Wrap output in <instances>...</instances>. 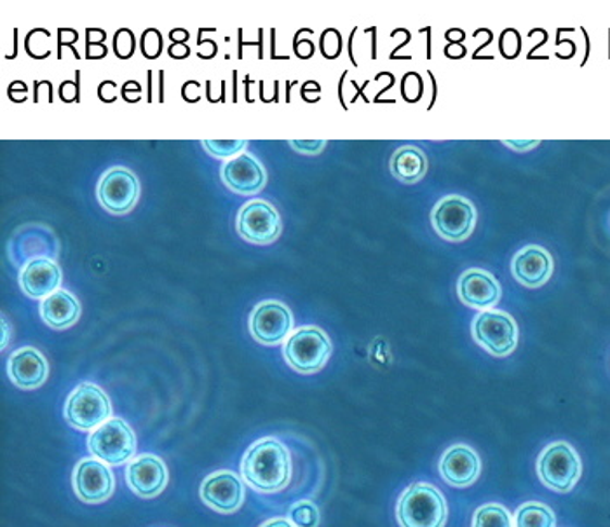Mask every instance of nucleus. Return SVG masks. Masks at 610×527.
<instances>
[{"label": "nucleus", "mask_w": 610, "mask_h": 527, "mask_svg": "<svg viewBox=\"0 0 610 527\" xmlns=\"http://www.w3.org/2000/svg\"><path fill=\"white\" fill-rule=\"evenodd\" d=\"M243 477L257 491H281L292 477L290 453L279 440H260L244 456Z\"/></svg>", "instance_id": "1"}, {"label": "nucleus", "mask_w": 610, "mask_h": 527, "mask_svg": "<svg viewBox=\"0 0 610 527\" xmlns=\"http://www.w3.org/2000/svg\"><path fill=\"white\" fill-rule=\"evenodd\" d=\"M261 527H295L290 520H284V518H276V520H269V523L264 524Z\"/></svg>", "instance_id": "31"}, {"label": "nucleus", "mask_w": 610, "mask_h": 527, "mask_svg": "<svg viewBox=\"0 0 610 527\" xmlns=\"http://www.w3.org/2000/svg\"><path fill=\"white\" fill-rule=\"evenodd\" d=\"M89 449L109 465H122L136 451V437L122 419H109L89 437Z\"/></svg>", "instance_id": "7"}, {"label": "nucleus", "mask_w": 610, "mask_h": 527, "mask_svg": "<svg viewBox=\"0 0 610 527\" xmlns=\"http://www.w3.org/2000/svg\"><path fill=\"white\" fill-rule=\"evenodd\" d=\"M505 146L511 147V149L514 150H523V152H525V150H530L534 149V147L539 146V142H504Z\"/></svg>", "instance_id": "29"}, {"label": "nucleus", "mask_w": 610, "mask_h": 527, "mask_svg": "<svg viewBox=\"0 0 610 527\" xmlns=\"http://www.w3.org/2000/svg\"><path fill=\"white\" fill-rule=\"evenodd\" d=\"M122 37H124V30H118V34L113 36V53H115V57L121 58V60H127V58L133 57V53H135V34L127 40L122 39Z\"/></svg>", "instance_id": "27"}, {"label": "nucleus", "mask_w": 610, "mask_h": 527, "mask_svg": "<svg viewBox=\"0 0 610 527\" xmlns=\"http://www.w3.org/2000/svg\"><path fill=\"white\" fill-rule=\"evenodd\" d=\"M292 327V312L279 303L258 304L249 321L253 338L266 346H276L284 341Z\"/></svg>", "instance_id": "11"}, {"label": "nucleus", "mask_w": 610, "mask_h": 527, "mask_svg": "<svg viewBox=\"0 0 610 527\" xmlns=\"http://www.w3.org/2000/svg\"><path fill=\"white\" fill-rule=\"evenodd\" d=\"M290 518L295 527H318V506L314 505L313 501H301L290 510Z\"/></svg>", "instance_id": "25"}, {"label": "nucleus", "mask_w": 610, "mask_h": 527, "mask_svg": "<svg viewBox=\"0 0 610 527\" xmlns=\"http://www.w3.org/2000/svg\"><path fill=\"white\" fill-rule=\"evenodd\" d=\"M23 292L32 299L57 292L61 283V271L57 262L49 259H34L23 268L20 277Z\"/></svg>", "instance_id": "20"}, {"label": "nucleus", "mask_w": 610, "mask_h": 527, "mask_svg": "<svg viewBox=\"0 0 610 527\" xmlns=\"http://www.w3.org/2000/svg\"><path fill=\"white\" fill-rule=\"evenodd\" d=\"M112 407L109 396L89 382L78 384L65 405V419L70 427L91 431L109 421Z\"/></svg>", "instance_id": "4"}, {"label": "nucleus", "mask_w": 610, "mask_h": 527, "mask_svg": "<svg viewBox=\"0 0 610 527\" xmlns=\"http://www.w3.org/2000/svg\"><path fill=\"white\" fill-rule=\"evenodd\" d=\"M473 527H513V518L504 506L492 503L476 510Z\"/></svg>", "instance_id": "24"}, {"label": "nucleus", "mask_w": 610, "mask_h": 527, "mask_svg": "<svg viewBox=\"0 0 610 527\" xmlns=\"http://www.w3.org/2000/svg\"><path fill=\"white\" fill-rule=\"evenodd\" d=\"M473 338L490 355H510L518 346V326L508 312L488 309L473 321Z\"/></svg>", "instance_id": "6"}, {"label": "nucleus", "mask_w": 610, "mask_h": 527, "mask_svg": "<svg viewBox=\"0 0 610 527\" xmlns=\"http://www.w3.org/2000/svg\"><path fill=\"white\" fill-rule=\"evenodd\" d=\"M288 144H290V147L295 149L296 152L307 156L319 155V152L327 147V142L325 140H290Z\"/></svg>", "instance_id": "28"}, {"label": "nucleus", "mask_w": 610, "mask_h": 527, "mask_svg": "<svg viewBox=\"0 0 610 527\" xmlns=\"http://www.w3.org/2000/svg\"><path fill=\"white\" fill-rule=\"evenodd\" d=\"M389 168H391L392 175L403 184H417L426 175L427 158L418 147H401L392 155Z\"/></svg>", "instance_id": "22"}, {"label": "nucleus", "mask_w": 610, "mask_h": 527, "mask_svg": "<svg viewBox=\"0 0 610 527\" xmlns=\"http://www.w3.org/2000/svg\"><path fill=\"white\" fill-rule=\"evenodd\" d=\"M126 479L131 491L139 498H156L164 491L168 470L159 457L145 454L130 463Z\"/></svg>", "instance_id": "14"}, {"label": "nucleus", "mask_w": 610, "mask_h": 527, "mask_svg": "<svg viewBox=\"0 0 610 527\" xmlns=\"http://www.w3.org/2000/svg\"><path fill=\"white\" fill-rule=\"evenodd\" d=\"M48 361L34 347H23L9 356L8 373L20 390H37L48 378Z\"/></svg>", "instance_id": "17"}, {"label": "nucleus", "mask_w": 610, "mask_h": 527, "mask_svg": "<svg viewBox=\"0 0 610 527\" xmlns=\"http://www.w3.org/2000/svg\"><path fill=\"white\" fill-rule=\"evenodd\" d=\"M180 46L179 45H173L171 46L170 49H168V53H170L171 58H180ZM183 53H182V58H187L188 54H191V49L187 48V46L183 45Z\"/></svg>", "instance_id": "30"}, {"label": "nucleus", "mask_w": 610, "mask_h": 527, "mask_svg": "<svg viewBox=\"0 0 610 527\" xmlns=\"http://www.w3.org/2000/svg\"><path fill=\"white\" fill-rule=\"evenodd\" d=\"M553 512L540 503H525L516 512V527H554Z\"/></svg>", "instance_id": "23"}, {"label": "nucleus", "mask_w": 610, "mask_h": 527, "mask_svg": "<svg viewBox=\"0 0 610 527\" xmlns=\"http://www.w3.org/2000/svg\"><path fill=\"white\" fill-rule=\"evenodd\" d=\"M139 196V184L135 173L126 168H112L101 176L98 199L101 207L113 216H122L135 208Z\"/></svg>", "instance_id": "9"}, {"label": "nucleus", "mask_w": 610, "mask_h": 527, "mask_svg": "<svg viewBox=\"0 0 610 527\" xmlns=\"http://www.w3.org/2000/svg\"><path fill=\"white\" fill-rule=\"evenodd\" d=\"M479 470L478 454L467 445H453L441 457V477L452 488H469L478 479Z\"/></svg>", "instance_id": "16"}, {"label": "nucleus", "mask_w": 610, "mask_h": 527, "mask_svg": "<svg viewBox=\"0 0 610 527\" xmlns=\"http://www.w3.org/2000/svg\"><path fill=\"white\" fill-rule=\"evenodd\" d=\"M331 355L330 339L316 327H305L290 335L284 344L288 365L301 373H314L322 369Z\"/></svg>", "instance_id": "3"}, {"label": "nucleus", "mask_w": 610, "mask_h": 527, "mask_svg": "<svg viewBox=\"0 0 610 527\" xmlns=\"http://www.w3.org/2000/svg\"><path fill=\"white\" fill-rule=\"evenodd\" d=\"M200 498L220 514H232L243 503V482L232 471H218L203 482Z\"/></svg>", "instance_id": "13"}, {"label": "nucleus", "mask_w": 610, "mask_h": 527, "mask_svg": "<svg viewBox=\"0 0 610 527\" xmlns=\"http://www.w3.org/2000/svg\"><path fill=\"white\" fill-rule=\"evenodd\" d=\"M462 303L475 309H490L501 301V285L484 269H469L462 274L457 285Z\"/></svg>", "instance_id": "15"}, {"label": "nucleus", "mask_w": 610, "mask_h": 527, "mask_svg": "<svg viewBox=\"0 0 610 527\" xmlns=\"http://www.w3.org/2000/svg\"><path fill=\"white\" fill-rule=\"evenodd\" d=\"M40 315L52 329H66L81 317V304L70 292H54L40 304Z\"/></svg>", "instance_id": "21"}, {"label": "nucleus", "mask_w": 610, "mask_h": 527, "mask_svg": "<svg viewBox=\"0 0 610 527\" xmlns=\"http://www.w3.org/2000/svg\"><path fill=\"white\" fill-rule=\"evenodd\" d=\"M113 480L109 466L96 459L78 463L74 474V488L77 497L86 503H103L112 497Z\"/></svg>", "instance_id": "12"}, {"label": "nucleus", "mask_w": 610, "mask_h": 527, "mask_svg": "<svg viewBox=\"0 0 610 527\" xmlns=\"http://www.w3.org/2000/svg\"><path fill=\"white\" fill-rule=\"evenodd\" d=\"M237 233L255 245H267L281 234V219L266 201L246 203L237 216Z\"/></svg>", "instance_id": "10"}, {"label": "nucleus", "mask_w": 610, "mask_h": 527, "mask_svg": "<svg viewBox=\"0 0 610 527\" xmlns=\"http://www.w3.org/2000/svg\"><path fill=\"white\" fill-rule=\"evenodd\" d=\"M396 515L401 527H444L449 506L435 486L418 482L401 494Z\"/></svg>", "instance_id": "2"}, {"label": "nucleus", "mask_w": 610, "mask_h": 527, "mask_svg": "<svg viewBox=\"0 0 610 527\" xmlns=\"http://www.w3.org/2000/svg\"><path fill=\"white\" fill-rule=\"evenodd\" d=\"M537 474L546 488L557 492L572 491L581 477L580 456L565 442L551 444L539 456Z\"/></svg>", "instance_id": "5"}, {"label": "nucleus", "mask_w": 610, "mask_h": 527, "mask_svg": "<svg viewBox=\"0 0 610 527\" xmlns=\"http://www.w3.org/2000/svg\"><path fill=\"white\" fill-rule=\"evenodd\" d=\"M203 147L217 158H231L248 147V140H205Z\"/></svg>", "instance_id": "26"}, {"label": "nucleus", "mask_w": 610, "mask_h": 527, "mask_svg": "<svg viewBox=\"0 0 610 527\" xmlns=\"http://www.w3.org/2000/svg\"><path fill=\"white\" fill-rule=\"evenodd\" d=\"M2 332H4V339H2V350H4L5 346H8V323H5V320L2 321Z\"/></svg>", "instance_id": "32"}, {"label": "nucleus", "mask_w": 610, "mask_h": 527, "mask_svg": "<svg viewBox=\"0 0 610 527\" xmlns=\"http://www.w3.org/2000/svg\"><path fill=\"white\" fill-rule=\"evenodd\" d=\"M222 179L229 189L243 196L258 193L267 182L266 170L249 155H241L229 161L222 168Z\"/></svg>", "instance_id": "19"}, {"label": "nucleus", "mask_w": 610, "mask_h": 527, "mask_svg": "<svg viewBox=\"0 0 610 527\" xmlns=\"http://www.w3.org/2000/svg\"><path fill=\"white\" fill-rule=\"evenodd\" d=\"M431 220L436 233L443 240L462 242L475 231L476 208L462 196H449L436 205Z\"/></svg>", "instance_id": "8"}, {"label": "nucleus", "mask_w": 610, "mask_h": 527, "mask_svg": "<svg viewBox=\"0 0 610 527\" xmlns=\"http://www.w3.org/2000/svg\"><path fill=\"white\" fill-rule=\"evenodd\" d=\"M511 271L516 282L522 285L536 286L545 285L553 273V259L551 255L540 248V246H525L523 250L516 254L511 264Z\"/></svg>", "instance_id": "18"}]
</instances>
